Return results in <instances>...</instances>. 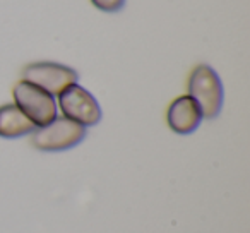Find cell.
<instances>
[{
    "label": "cell",
    "instance_id": "obj_3",
    "mask_svg": "<svg viewBox=\"0 0 250 233\" xmlns=\"http://www.w3.org/2000/svg\"><path fill=\"white\" fill-rule=\"evenodd\" d=\"M14 101L16 106H19V110L35 124V127L50 124L59 111L55 96L24 79L16 84Z\"/></svg>",
    "mask_w": 250,
    "mask_h": 233
},
{
    "label": "cell",
    "instance_id": "obj_1",
    "mask_svg": "<svg viewBox=\"0 0 250 233\" xmlns=\"http://www.w3.org/2000/svg\"><path fill=\"white\" fill-rule=\"evenodd\" d=\"M188 96L197 103L202 119L218 117L223 106V84L212 67L201 64L190 74Z\"/></svg>",
    "mask_w": 250,
    "mask_h": 233
},
{
    "label": "cell",
    "instance_id": "obj_2",
    "mask_svg": "<svg viewBox=\"0 0 250 233\" xmlns=\"http://www.w3.org/2000/svg\"><path fill=\"white\" fill-rule=\"evenodd\" d=\"M86 137V127L65 117H55L50 124L36 127L31 132V143L40 151H65L77 146Z\"/></svg>",
    "mask_w": 250,
    "mask_h": 233
},
{
    "label": "cell",
    "instance_id": "obj_7",
    "mask_svg": "<svg viewBox=\"0 0 250 233\" xmlns=\"http://www.w3.org/2000/svg\"><path fill=\"white\" fill-rule=\"evenodd\" d=\"M35 129V124L19 110V106L16 105L0 106V137L16 139V137L28 136Z\"/></svg>",
    "mask_w": 250,
    "mask_h": 233
},
{
    "label": "cell",
    "instance_id": "obj_5",
    "mask_svg": "<svg viewBox=\"0 0 250 233\" xmlns=\"http://www.w3.org/2000/svg\"><path fill=\"white\" fill-rule=\"evenodd\" d=\"M22 79L45 89L52 96H59L65 87L77 83V72L62 64L36 62L22 70Z\"/></svg>",
    "mask_w": 250,
    "mask_h": 233
},
{
    "label": "cell",
    "instance_id": "obj_4",
    "mask_svg": "<svg viewBox=\"0 0 250 233\" xmlns=\"http://www.w3.org/2000/svg\"><path fill=\"white\" fill-rule=\"evenodd\" d=\"M62 117L74 120L83 127H93L101 120V108L96 98L79 84H70L59 94Z\"/></svg>",
    "mask_w": 250,
    "mask_h": 233
},
{
    "label": "cell",
    "instance_id": "obj_8",
    "mask_svg": "<svg viewBox=\"0 0 250 233\" xmlns=\"http://www.w3.org/2000/svg\"><path fill=\"white\" fill-rule=\"evenodd\" d=\"M91 4L103 12H117L125 5V0H91Z\"/></svg>",
    "mask_w": 250,
    "mask_h": 233
},
{
    "label": "cell",
    "instance_id": "obj_6",
    "mask_svg": "<svg viewBox=\"0 0 250 233\" xmlns=\"http://www.w3.org/2000/svg\"><path fill=\"white\" fill-rule=\"evenodd\" d=\"M167 119L168 126L173 132L190 134L199 127L202 115L197 103L188 94H185V96H178L177 100L171 101V105L168 106Z\"/></svg>",
    "mask_w": 250,
    "mask_h": 233
}]
</instances>
